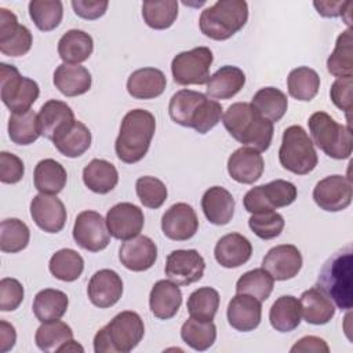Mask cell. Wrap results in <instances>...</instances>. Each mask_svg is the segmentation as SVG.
I'll list each match as a JSON object with an SVG mask.
<instances>
[{"label": "cell", "instance_id": "1", "mask_svg": "<svg viewBox=\"0 0 353 353\" xmlns=\"http://www.w3.org/2000/svg\"><path fill=\"white\" fill-rule=\"evenodd\" d=\"M223 108L207 95L193 90L176 91L168 105V113L174 123L193 128L199 134H207L212 130L222 117Z\"/></svg>", "mask_w": 353, "mask_h": 353}, {"label": "cell", "instance_id": "2", "mask_svg": "<svg viewBox=\"0 0 353 353\" xmlns=\"http://www.w3.org/2000/svg\"><path fill=\"white\" fill-rule=\"evenodd\" d=\"M226 131L240 143L258 152L269 149L273 139V123L258 113L248 102L232 103L222 117Z\"/></svg>", "mask_w": 353, "mask_h": 353}, {"label": "cell", "instance_id": "3", "mask_svg": "<svg viewBox=\"0 0 353 353\" xmlns=\"http://www.w3.org/2000/svg\"><path fill=\"white\" fill-rule=\"evenodd\" d=\"M156 131L154 116L145 109H132L123 117L114 142L117 157L127 164L138 163L149 150Z\"/></svg>", "mask_w": 353, "mask_h": 353}, {"label": "cell", "instance_id": "4", "mask_svg": "<svg viewBox=\"0 0 353 353\" xmlns=\"http://www.w3.org/2000/svg\"><path fill=\"white\" fill-rule=\"evenodd\" d=\"M145 325L141 316L132 310L116 314L94 336L95 353H128L142 341Z\"/></svg>", "mask_w": 353, "mask_h": 353}, {"label": "cell", "instance_id": "5", "mask_svg": "<svg viewBox=\"0 0 353 353\" xmlns=\"http://www.w3.org/2000/svg\"><path fill=\"white\" fill-rule=\"evenodd\" d=\"M353 255L346 247L335 252L321 268L317 285L341 309L350 310L353 306Z\"/></svg>", "mask_w": 353, "mask_h": 353}, {"label": "cell", "instance_id": "6", "mask_svg": "<svg viewBox=\"0 0 353 353\" xmlns=\"http://www.w3.org/2000/svg\"><path fill=\"white\" fill-rule=\"evenodd\" d=\"M248 21V4L244 0H219L201 11L199 26L204 36L222 41L236 34Z\"/></svg>", "mask_w": 353, "mask_h": 353}, {"label": "cell", "instance_id": "7", "mask_svg": "<svg viewBox=\"0 0 353 353\" xmlns=\"http://www.w3.org/2000/svg\"><path fill=\"white\" fill-rule=\"evenodd\" d=\"M312 142L328 157L336 160L349 159L352 154L350 125L336 123L325 112H314L307 120Z\"/></svg>", "mask_w": 353, "mask_h": 353}, {"label": "cell", "instance_id": "8", "mask_svg": "<svg viewBox=\"0 0 353 353\" xmlns=\"http://www.w3.org/2000/svg\"><path fill=\"white\" fill-rule=\"evenodd\" d=\"M279 160L283 168L296 175H306L319 163L314 145L301 125H290L283 132Z\"/></svg>", "mask_w": 353, "mask_h": 353}, {"label": "cell", "instance_id": "9", "mask_svg": "<svg viewBox=\"0 0 353 353\" xmlns=\"http://www.w3.org/2000/svg\"><path fill=\"white\" fill-rule=\"evenodd\" d=\"M0 94L3 103L12 113L30 110V106L37 101L40 88L39 84L25 77L14 65L0 63Z\"/></svg>", "mask_w": 353, "mask_h": 353}, {"label": "cell", "instance_id": "10", "mask_svg": "<svg viewBox=\"0 0 353 353\" xmlns=\"http://www.w3.org/2000/svg\"><path fill=\"white\" fill-rule=\"evenodd\" d=\"M296 196L298 190L292 182L276 179L266 185H259L250 189L243 199V204L245 211L258 214L287 207L295 201Z\"/></svg>", "mask_w": 353, "mask_h": 353}, {"label": "cell", "instance_id": "11", "mask_svg": "<svg viewBox=\"0 0 353 353\" xmlns=\"http://www.w3.org/2000/svg\"><path fill=\"white\" fill-rule=\"evenodd\" d=\"M212 61L214 55L208 47H194L176 54L171 62L174 81L179 85L207 83Z\"/></svg>", "mask_w": 353, "mask_h": 353}, {"label": "cell", "instance_id": "12", "mask_svg": "<svg viewBox=\"0 0 353 353\" xmlns=\"http://www.w3.org/2000/svg\"><path fill=\"white\" fill-rule=\"evenodd\" d=\"M72 233L76 244L91 252L102 251L110 243L106 219L97 211L85 210L80 212L74 219Z\"/></svg>", "mask_w": 353, "mask_h": 353}, {"label": "cell", "instance_id": "13", "mask_svg": "<svg viewBox=\"0 0 353 353\" xmlns=\"http://www.w3.org/2000/svg\"><path fill=\"white\" fill-rule=\"evenodd\" d=\"M352 181L345 175L325 176L319 181L313 189L314 203L328 212H336L347 208L352 203Z\"/></svg>", "mask_w": 353, "mask_h": 353}, {"label": "cell", "instance_id": "14", "mask_svg": "<svg viewBox=\"0 0 353 353\" xmlns=\"http://www.w3.org/2000/svg\"><path fill=\"white\" fill-rule=\"evenodd\" d=\"M205 269L204 258L196 250H174L165 261V276L178 285L199 281Z\"/></svg>", "mask_w": 353, "mask_h": 353}, {"label": "cell", "instance_id": "15", "mask_svg": "<svg viewBox=\"0 0 353 353\" xmlns=\"http://www.w3.org/2000/svg\"><path fill=\"white\" fill-rule=\"evenodd\" d=\"M33 43L30 30L18 23L17 15L0 8V51L7 57H22L29 52Z\"/></svg>", "mask_w": 353, "mask_h": 353}, {"label": "cell", "instance_id": "16", "mask_svg": "<svg viewBox=\"0 0 353 353\" xmlns=\"http://www.w3.org/2000/svg\"><path fill=\"white\" fill-rule=\"evenodd\" d=\"M145 216L142 210L132 203H119L106 214V226L112 237L127 241L137 237L143 229Z\"/></svg>", "mask_w": 353, "mask_h": 353}, {"label": "cell", "instance_id": "17", "mask_svg": "<svg viewBox=\"0 0 353 353\" xmlns=\"http://www.w3.org/2000/svg\"><path fill=\"white\" fill-rule=\"evenodd\" d=\"M33 222L47 233H58L66 223V208L55 194L39 193L30 201Z\"/></svg>", "mask_w": 353, "mask_h": 353}, {"label": "cell", "instance_id": "18", "mask_svg": "<svg viewBox=\"0 0 353 353\" xmlns=\"http://www.w3.org/2000/svg\"><path fill=\"white\" fill-rule=\"evenodd\" d=\"M199 229L196 211L188 203L172 204L161 216V230L165 237L174 241L192 239Z\"/></svg>", "mask_w": 353, "mask_h": 353}, {"label": "cell", "instance_id": "19", "mask_svg": "<svg viewBox=\"0 0 353 353\" xmlns=\"http://www.w3.org/2000/svg\"><path fill=\"white\" fill-rule=\"evenodd\" d=\"M262 268L274 280L284 281L294 279L302 268V254L292 244H280L268 251L262 261Z\"/></svg>", "mask_w": 353, "mask_h": 353}, {"label": "cell", "instance_id": "20", "mask_svg": "<svg viewBox=\"0 0 353 353\" xmlns=\"http://www.w3.org/2000/svg\"><path fill=\"white\" fill-rule=\"evenodd\" d=\"M87 295L97 307H110L116 305L123 295V280L114 270L101 269L91 276Z\"/></svg>", "mask_w": 353, "mask_h": 353}, {"label": "cell", "instance_id": "21", "mask_svg": "<svg viewBox=\"0 0 353 353\" xmlns=\"http://www.w3.org/2000/svg\"><path fill=\"white\" fill-rule=\"evenodd\" d=\"M121 265L132 272L150 269L157 259V245L148 236H137L124 241L119 250Z\"/></svg>", "mask_w": 353, "mask_h": 353}, {"label": "cell", "instance_id": "22", "mask_svg": "<svg viewBox=\"0 0 353 353\" xmlns=\"http://www.w3.org/2000/svg\"><path fill=\"white\" fill-rule=\"evenodd\" d=\"M37 121L40 134L44 138L54 141L58 135L65 132L76 121V119L72 108L66 102L50 99L40 108Z\"/></svg>", "mask_w": 353, "mask_h": 353}, {"label": "cell", "instance_id": "23", "mask_svg": "<svg viewBox=\"0 0 353 353\" xmlns=\"http://www.w3.org/2000/svg\"><path fill=\"white\" fill-rule=\"evenodd\" d=\"M265 168V161L261 152L252 148H239L228 159V172L232 179L239 183L251 185L256 182Z\"/></svg>", "mask_w": 353, "mask_h": 353}, {"label": "cell", "instance_id": "24", "mask_svg": "<svg viewBox=\"0 0 353 353\" xmlns=\"http://www.w3.org/2000/svg\"><path fill=\"white\" fill-rule=\"evenodd\" d=\"M229 324L241 332H248L255 330L262 317L261 301L248 294H236L226 310Z\"/></svg>", "mask_w": 353, "mask_h": 353}, {"label": "cell", "instance_id": "25", "mask_svg": "<svg viewBox=\"0 0 353 353\" xmlns=\"http://www.w3.org/2000/svg\"><path fill=\"white\" fill-rule=\"evenodd\" d=\"M214 255L221 266L228 269L239 268L250 261L252 245L245 236L240 233H228L216 241Z\"/></svg>", "mask_w": 353, "mask_h": 353}, {"label": "cell", "instance_id": "26", "mask_svg": "<svg viewBox=\"0 0 353 353\" xmlns=\"http://www.w3.org/2000/svg\"><path fill=\"white\" fill-rule=\"evenodd\" d=\"M182 305V292L171 280H159L150 290L149 307L160 320L172 319Z\"/></svg>", "mask_w": 353, "mask_h": 353}, {"label": "cell", "instance_id": "27", "mask_svg": "<svg viewBox=\"0 0 353 353\" xmlns=\"http://www.w3.org/2000/svg\"><path fill=\"white\" fill-rule=\"evenodd\" d=\"M167 85L165 74L156 68L134 70L127 80V91L137 99H153L160 97Z\"/></svg>", "mask_w": 353, "mask_h": 353}, {"label": "cell", "instance_id": "28", "mask_svg": "<svg viewBox=\"0 0 353 353\" xmlns=\"http://www.w3.org/2000/svg\"><path fill=\"white\" fill-rule=\"evenodd\" d=\"M299 305L301 314L307 324L323 325L335 316V306L332 301L319 285H314L302 292Z\"/></svg>", "mask_w": 353, "mask_h": 353}, {"label": "cell", "instance_id": "29", "mask_svg": "<svg viewBox=\"0 0 353 353\" xmlns=\"http://www.w3.org/2000/svg\"><path fill=\"white\" fill-rule=\"evenodd\" d=\"M244 84V72L237 66L225 65L210 76L205 83V91L211 99H230L241 91Z\"/></svg>", "mask_w": 353, "mask_h": 353}, {"label": "cell", "instance_id": "30", "mask_svg": "<svg viewBox=\"0 0 353 353\" xmlns=\"http://www.w3.org/2000/svg\"><path fill=\"white\" fill-rule=\"evenodd\" d=\"M201 208L205 218L214 225H226L234 214V199L222 186L207 189L201 197Z\"/></svg>", "mask_w": 353, "mask_h": 353}, {"label": "cell", "instance_id": "31", "mask_svg": "<svg viewBox=\"0 0 353 353\" xmlns=\"http://www.w3.org/2000/svg\"><path fill=\"white\" fill-rule=\"evenodd\" d=\"M91 73L81 65L61 63L54 72V85L66 97L85 94L91 88Z\"/></svg>", "mask_w": 353, "mask_h": 353}, {"label": "cell", "instance_id": "32", "mask_svg": "<svg viewBox=\"0 0 353 353\" xmlns=\"http://www.w3.org/2000/svg\"><path fill=\"white\" fill-rule=\"evenodd\" d=\"M94 50L92 37L84 30L70 29L58 41V54L63 63L79 65L90 58Z\"/></svg>", "mask_w": 353, "mask_h": 353}, {"label": "cell", "instance_id": "33", "mask_svg": "<svg viewBox=\"0 0 353 353\" xmlns=\"http://www.w3.org/2000/svg\"><path fill=\"white\" fill-rule=\"evenodd\" d=\"M83 182L94 193L106 194L119 182L116 167L103 159H94L83 168Z\"/></svg>", "mask_w": 353, "mask_h": 353}, {"label": "cell", "instance_id": "34", "mask_svg": "<svg viewBox=\"0 0 353 353\" xmlns=\"http://www.w3.org/2000/svg\"><path fill=\"white\" fill-rule=\"evenodd\" d=\"M68 181V174L65 167L54 159L40 160L33 172L34 188L40 193L58 194L62 192Z\"/></svg>", "mask_w": 353, "mask_h": 353}, {"label": "cell", "instance_id": "35", "mask_svg": "<svg viewBox=\"0 0 353 353\" xmlns=\"http://www.w3.org/2000/svg\"><path fill=\"white\" fill-rule=\"evenodd\" d=\"M69 306L68 295L55 288H44L39 291L33 299V313L40 323L61 319Z\"/></svg>", "mask_w": 353, "mask_h": 353}, {"label": "cell", "instance_id": "36", "mask_svg": "<svg viewBox=\"0 0 353 353\" xmlns=\"http://www.w3.org/2000/svg\"><path fill=\"white\" fill-rule=\"evenodd\" d=\"M269 321L279 332L294 331L301 324V305L292 295H281L269 310Z\"/></svg>", "mask_w": 353, "mask_h": 353}, {"label": "cell", "instance_id": "37", "mask_svg": "<svg viewBox=\"0 0 353 353\" xmlns=\"http://www.w3.org/2000/svg\"><path fill=\"white\" fill-rule=\"evenodd\" d=\"M58 152L66 157L74 159L84 154L91 146V131L85 124L76 120L65 132L52 141Z\"/></svg>", "mask_w": 353, "mask_h": 353}, {"label": "cell", "instance_id": "38", "mask_svg": "<svg viewBox=\"0 0 353 353\" xmlns=\"http://www.w3.org/2000/svg\"><path fill=\"white\" fill-rule=\"evenodd\" d=\"M251 105L265 119L272 123L279 121L287 112L288 99L287 95L274 87H263L255 92Z\"/></svg>", "mask_w": 353, "mask_h": 353}, {"label": "cell", "instance_id": "39", "mask_svg": "<svg viewBox=\"0 0 353 353\" xmlns=\"http://www.w3.org/2000/svg\"><path fill=\"white\" fill-rule=\"evenodd\" d=\"M70 339H73L72 328L59 319L41 323L34 335L36 346L44 353H58V350Z\"/></svg>", "mask_w": 353, "mask_h": 353}, {"label": "cell", "instance_id": "40", "mask_svg": "<svg viewBox=\"0 0 353 353\" xmlns=\"http://www.w3.org/2000/svg\"><path fill=\"white\" fill-rule=\"evenodd\" d=\"M288 94L298 101H312L320 88L317 72L307 66H299L290 72L287 77Z\"/></svg>", "mask_w": 353, "mask_h": 353}, {"label": "cell", "instance_id": "41", "mask_svg": "<svg viewBox=\"0 0 353 353\" xmlns=\"http://www.w3.org/2000/svg\"><path fill=\"white\" fill-rule=\"evenodd\" d=\"M353 37L352 29L342 32L335 43L332 54L327 59V69L335 77H347L353 73Z\"/></svg>", "mask_w": 353, "mask_h": 353}, {"label": "cell", "instance_id": "42", "mask_svg": "<svg viewBox=\"0 0 353 353\" xmlns=\"http://www.w3.org/2000/svg\"><path fill=\"white\" fill-rule=\"evenodd\" d=\"M181 338L193 350L204 352L214 345L216 339V327L212 321H203L189 317L182 324Z\"/></svg>", "mask_w": 353, "mask_h": 353}, {"label": "cell", "instance_id": "43", "mask_svg": "<svg viewBox=\"0 0 353 353\" xmlns=\"http://www.w3.org/2000/svg\"><path fill=\"white\" fill-rule=\"evenodd\" d=\"M48 269L51 274L61 281H74L84 270V259L77 251L62 248L51 256Z\"/></svg>", "mask_w": 353, "mask_h": 353}, {"label": "cell", "instance_id": "44", "mask_svg": "<svg viewBox=\"0 0 353 353\" xmlns=\"http://www.w3.org/2000/svg\"><path fill=\"white\" fill-rule=\"evenodd\" d=\"M178 17V1L161 0V1H143L142 18L145 23L156 30H164L172 26Z\"/></svg>", "mask_w": 353, "mask_h": 353}, {"label": "cell", "instance_id": "45", "mask_svg": "<svg viewBox=\"0 0 353 353\" xmlns=\"http://www.w3.org/2000/svg\"><path fill=\"white\" fill-rule=\"evenodd\" d=\"M37 114L33 110L11 113L8 119V137L17 145H30L40 137Z\"/></svg>", "mask_w": 353, "mask_h": 353}, {"label": "cell", "instance_id": "46", "mask_svg": "<svg viewBox=\"0 0 353 353\" xmlns=\"http://www.w3.org/2000/svg\"><path fill=\"white\" fill-rule=\"evenodd\" d=\"M186 307L190 317L212 321L219 307V294L212 287L197 288L189 295Z\"/></svg>", "mask_w": 353, "mask_h": 353}, {"label": "cell", "instance_id": "47", "mask_svg": "<svg viewBox=\"0 0 353 353\" xmlns=\"http://www.w3.org/2000/svg\"><path fill=\"white\" fill-rule=\"evenodd\" d=\"M29 15L41 32H50L59 26L63 17V6L59 0H32Z\"/></svg>", "mask_w": 353, "mask_h": 353}, {"label": "cell", "instance_id": "48", "mask_svg": "<svg viewBox=\"0 0 353 353\" xmlns=\"http://www.w3.org/2000/svg\"><path fill=\"white\" fill-rule=\"evenodd\" d=\"M274 279L263 268H256L245 272L240 276L236 283L237 294H248L259 299L261 302L266 301L273 291Z\"/></svg>", "mask_w": 353, "mask_h": 353}, {"label": "cell", "instance_id": "49", "mask_svg": "<svg viewBox=\"0 0 353 353\" xmlns=\"http://www.w3.org/2000/svg\"><path fill=\"white\" fill-rule=\"evenodd\" d=\"M30 230L25 222L18 218H7L0 225V250L15 254L25 250L29 244Z\"/></svg>", "mask_w": 353, "mask_h": 353}, {"label": "cell", "instance_id": "50", "mask_svg": "<svg viewBox=\"0 0 353 353\" xmlns=\"http://www.w3.org/2000/svg\"><path fill=\"white\" fill-rule=\"evenodd\" d=\"M135 190L139 201L145 207L152 210L160 208L167 200V194H168L163 181L150 175L138 178L135 182Z\"/></svg>", "mask_w": 353, "mask_h": 353}, {"label": "cell", "instance_id": "51", "mask_svg": "<svg viewBox=\"0 0 353 353\" xmlns=\"http://www.w3.org/2000/svg\"><path fill=\"white\" fill-rule=\"evenodd\" d=\"M284 218L274 210L252 214L248 219V226L252 230L255 236H258L262 240H272L284 229Z\"/></svg>", "mask_w": 353, "mask_h": 353}, {"label": "cell", "instance_id": "52", "mask_svg": "<svg viewBox=\"0 0 353 353\" xmlns=\"http://www.w3.org/2000/svg\"><path fill=\"white\" fill-rule=\"evenodd\" d=\"M23 287L12 277H4L0 281V310L12 312L19 307L23 301Z\"/></svg>", "mask_w": 353, "mask_h": 353}, {"label": "cell", "instance_id": "53", "mask_svg": "<svg viewBox=\"0 0 353 353\" xmlns=\"http://www.w3.org/2000/svg\"><path fill=\"white\" fill-rule=\"evenodd\" d=\"M330 97L334 105L346 113L349 121L352 112V76L338 77L331 85Z\"/></svg>", "mask_w": 353, "mask_h": 353}, {"label": "cell", "instance_id": "54", "mask_svg": "<svg viewBox=\"0 0 353 353\" xmlns=\"http://www.w3.org/2000/svg\"><path fill=\"white\" fill-rule=\"evenodd\" d=\"M23 174L25 165L18 156L10 152L0 153V181L3 183H17L23 178Z\"/></svg>", "mask_w": 353, "mask_h": 353}, {"label": "cell", "instance_id": "55", "mask_svg": "<svg viewBox=\"0 0 353 353\" xmlns=\"http://www.w3.org/2000/svg\"><path fill=\"white\" fill-rule=\"evenodd\" d=\"M109 3L106 0H73L72 7L77 17L88 21L98 19L108 10Z\"/></svg>", "mask_w": 353, "mask_h": 353}, {"label": "cell", "instance_id": "56", "mask_svg": "<svg viewBox=\"0 0 353 353\" xmlns=\"http://www.w3.org/2000/svg\"><path fill=\"white\" fill-rule=\"evenodd\" d=\"M313 6L321 17L335 18L349 12V8H352L353 4L350 1H314Z\"/></svg>", "mask_w": 353, "mask_h": 353}, {"label": "cell", "instance_id": "57", "mask_svg": "<svg viewBox=\"0 0 353 353\" xmlns=\"http://www.w3.org/2000/svg\"><path fill=\"white\" fill-rule=\"evenodd\" d=\"M292 353L294 352H314V353H327L330 350L327 342L323 338L314 336V335H307L301 338L294 343V346L290 349Z\"/></svg>", "mask_w": 353, "mask_h": 353}, {"label": "cell", "instance_id": "58", "mask_svg": "<svg viewBox=\"0 0 353 353\" xmlns=\"http://www.w3.org/2000/svg\"><path fill=\"white\" fill-rule=\"evenodd\" d=\"M17 341V332L12 324L6 320L0 321V352L6 353L14 347Z\"/></svg>", "mask_w": 353, "mask_h": 353}, {"label": "cell", "instance_id": "59", "mask_svg": "<svg viewBox=\"0 0 353 353\" xmlns=\"http://www.w3.org/2000/svg\"><path fill=\"white\" fill-rule=\"evenodd\" d=\"M61 352H84V349H83V346L79 345L76 341L70 339L69 342H66V343L58 350V353H61Z\"/></svg>", "mask_w": 353, "mask_h": 353}]
</instances>
